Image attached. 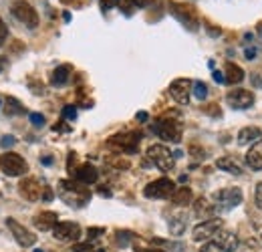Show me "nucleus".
Returning a JSON list of instances; mask_svg holds the SVG:
<instances>
[{"label": "nucleus", "mask_w": 262, "mask_h": 252, "mask_svg": "<svg viewBox=\"0 0 262 252\" xmlns=\"http://www.w3.org/2000/svg\"><path fill=\"white\" fill-rule=\"evenodd\" d=\"M59 196L65 200L69 206H85L91 198L89 188H85V184L81 182H71V180H61L59 182Z\"/></svg>", "instance_id": "f257e3e1"}, {"label": "nucleus", "mask_w": 262, "mask_h": 252, "mask_svg": "<svg viewBox=\"0 0 262 252\" xmlns=\"http://www.w3.org/2000/svg\"><path fill=\"white\" fill-rule=\"evenodd\" d=\"M0 170L10 176V178H16V176H25L29 172V163L27 159L14 152H6L0 156Z\"/></svg>", "instance_id": "f03ea898"}, {"label": "nucleus", "mask_w": 262, "mask_h": 252, "mask_svg": "<svg viewBox=\"0 0 262 252\" xmlns=\"http://www.w3.org/2000/svg\"><path fill=\"white\" fill-rule=\"evenodd\" d=\"M242 192L238 188H226V190H220L214 194V200H216V210L220 212H228L232 208L240 206L242 204Z\"/></svg>", "instance_id": "7ed1b4c3"}, {"label": "nucleus", "mask_w": 262, "mask_h": 252, "mask_svg": "<svg viewBox=\"0 0 262 252\" xmlns=\"http://www.w3.org/2000/svg\"><path fill=\"white\" fill-rule=\"evenodd\" d=\"M10 10H12V16H14L16 20H20L25 27H29V29H36V27H38V12L34 10L29 2L18 0V2L12 4Z\"/></svg>", "instance_id": "20e7f679"}, {"label": "nucleus", "mask_w": 262, "mask_h": 252, "mask_svg": "<svg viewBox=\"0 0 262 252\" xmlns=\"http://www.w3.org/2000/svg\"><path fill=\"white\" fill-rule=\"evenodd\" d=\"M147 158L149 161L156 165V167H160L162 172H171L173 170V163H176V159L171 156V152L165 148V145H151L149 150H147Z\"/></svg>", "instance_id": "39448f33"}, {"label": "nucleus", "mask_w": 262, "mask_h": 252, "mask_svg": "<svg viewBox=\"0 0 262 252\" xmlns=\"http://www.w3.org/2000/svg\"><path fill=\"white\" fill-rule=\"evenodd\" d=\"M169 10L171 14L190 31H198V16L196 10L188 4H182V2H169Z\"/></svg>", "instance_id": "423d86ee"}, {"label": "nucleus", "mask_w": 262, "mask_h": 252, "mask_svg": "<svg viewBox=\"0 0 262 252\" xmlns=\"http://www.w3.org/2000/svg\"><path fill=\"white\" fill-rule=\"evenodd\" d=\"M173 192H176V184L169 178H160V180H156V182L145 186L143 196L151 198V200H164V198H171Z\"/></svg>", "instance_id": "0eeeda50"}, {"label": "nucleus", "mask_w": 262, "mask_h": 252, "mask_svg": "<svg viewBox=\"0 0 262 252\" xmlns=\"http://www.w3.org/2000/svg\"><path fill=\"white\" fill-rule=\"evenodd\" d=\"M156 135H160L165 141H173V143H180L182 141V123L180 121H171V119H160L156 125H154Z\"/></svg>", "instance_id": "6e6552de"}, {"label": "nucleus", "mask_w": 262, "mask_h": 252, "mask_svg": "<svg viewBox=\"0 0 262 252\" xmlns=\"http://www.w3.org/2000/svg\"><path fill=\"white\" fill-rule=\"evenodd\" d=\"M6 226L10 228L14 240H16L23 248H29V246H33L34 242H36V236H34L33 232H31L29 228H25L23 224H18L14 218H6Z\"/></svg>", "instance_id": "1a4fd4ad"}, {"label": "nucleus", "mask_w": 262, "mask_h": 252, "mask_svg": "<svg viewBox=\"0 0 262 252\" xmlns=\"http://www.w3.org/2000/svg\"><path fill=\"white\" fill-rule=\"evenodd\" d=\"M220 230H222V220H218V218H210V220H204L202 224H198L196 228H194V232H192V236H194L196 242H202V240H210V238H214Z\"/></svg>", "instance_id": "9d476101"}, {"label": "nucleus", "mask_w": 262, "mask_h": 252, "mask_svg": "<svg viewBox=\"0 0 262 252\" xmlns=\"http://www.w3.org/2000/svg\"><path fill=\"white\" fill-rule=\"evenodd\" d=\"M194 83L190 79H176L169 85V95L176 99V103L180 105H188L190 103V95H192Z\"/></svg>", "instance_id": "9b49d317"}, {"label": "nucleus", "mask_w": 262, "mask_h": 252, "mask_svg": "<svg viewBox=\"0 0 262 252\" xmlns=\"http://www.w3.org/2000/svg\"><path fill=\"white\" fill-rule=\"evenodd\" d=\"M109 145L119 150V152H127V154H135L137 145H139V133H121V135H113L109 139Z\"/></svg>", "instance_id": "f8f14e48"}, {"label": "nucleus", "mask_w": 262, "mask_h": 252, "mask_svg": "<svg viewBox=\"0 0 262 252\" xmlns=\"http://www.w3.org/2000/svg\"><path fill=\"white\" fill-rule=\"evenodd\" d=\"M53 236L61 242H71V240H77L81 236V228L75 222H59L53 228Z\"/></svg>", "instance_id": "ddd939ff"}, {"label": "nucleus", "mask_w": 262, "mask_h": 252, "mask_svg": "<svg viewBox=\"0 0 262 252\" xmlns=\"http://www.w3.org/2000/svg\"><path fill=\"white\" fill-rule=\"evenodd\" d=\"M226 101L234 109H248L254 103V93L248 89H234L226 95Z\"/></svg>", "instance_id": "4468645a"}, {"label": "nucleus", "mask_w": 262, "mask_h": 252, "mask_svg": "<svg viewBox=\"0 0 262 252\" xmlns=\"http://www.w3.org/2000/svg\"><path fill=\"white\" fill-rule=\"evenodd\" d=\"M42 186L38 184V180H34V178H25L20 184H18V192H20V196L23 198H27V200H31V202H36L38 198H40V194H42Z\"/></svg>", "instance_id": "2eb2a0df"}, {"label": "nucleus", "mask_w": 262, "mask_h": 252, "mask_svg": "<svg viewBox=\"0 0 262 252\" xmlns=\"http://www.w3.org/2000/svg\"><path fill=\"white\" fill-rule=\"evenodd\" d=\"M73 176H75L77 182H81V184H85V186H91V184H95V182L99 180V172L91 165V163H83V165H79V167L73 172Z\"/></svg>", "instance_id": "dca6fc26"}, {"label": "nucleus", "mask_w": 262, "mask_h": 252, "mask_svg": "<svg viewBox=\"0 0 262 252\" xmlns=\"http://www.w3.org/2000/svg\"><path fill=\"white\" fill-rule=\"evenodd\" d=\"M246 163H248V167H252V170H262V137L260 139H256L254 143H252V148L248 150V154H246Z\"/></svg>", "instance_id": "f3484780"}, {"label": "nucleus", "mask_w": 262, "mask_h": 252, "mask_svg": "<svg viewBox=\"0 0 262 252\" xmlns=\"http://www.w3.org/2000/svg\"><path fill=\"white\" fill-rule=\"evenodd\" d=\"M59 224V216L55 214V212H51V210H47V212H40V214H36L34 216V226L38 228V230H53L55 226Z\"/></svg>", "instance_id": "a211bd4d"}, {"label": "nucleus", "mask_w": 262, "mask_h": 252, "mask_svg": "<svg viewBox=\"0 0 262 252\" xmlns=\"http://www.w3.org/2000/svg\"><path fill=\"white\" fill-rule=\"evenodd\" d=\"M214 240H216L226 252L236 250V246H238V236H236L234 232H226V230H220V232L214 236Z\"/></svg>", "instance_id": "6ab92c4d"}, {"label": "nucleus", "mask_w": 262, "mask_h": 252, "mask_svg": "<svg viewBox=\"0 0 262 252\" xmlns=\"http://www.w3.org/2000/svg\"><path fill=\"white\" fill-rule=\"evenodd\" d=\"M216 165H218L220 170L228 172V174H234V176H242V165H240V161H238L236 158H232V156L220 158L218 161H216Z\"/></svg>", "instance_id": "aec40b11"}, {"label": "nucleus", "mask_w": 262, "mask_h": 252, "mask_svg": "<svg viewBox=\"0 0 262 252\" xmlns=\"http://www.w3.org/2000/svg\"><path fill=\"white\" fill-rule=\"evenodd\" d=\"M71 67L69 65H61V67H57L55 71H53V77H51V83L55 85V87H63L69 83V79H71Z\"/></svg>", "instance_id": "412c9836"}, {"label": "nucleus", "mask_w": 262, "mask_h": 252, "mask_svg": "<svg viewBox=\"0 0 262 252\" xmlns=\"http://www.w3.org/2000/svg\"><path fill=\"white\" fill-rule=\"evenodd\" d=\"M224 75H226V83L228 85H238L244 81V71L242 67L234 63H226V69H224Z\"/></svg>", "instance_id": "4be33fe9"}, {"label": "nucleus", "mask_w": 262, "mask_h": 252, "mask_svg": "<svg viewBox=\"0 0 262 252\" xmlns=\"http://www.w3.org/2000/svg\"><path fill=\"white\" fill-rule=\"evenodd\" d=\"M262 137V129L258 127H244L240 133H238V143L240 145H246V143H254L256 139H260Z\"/></svg>", "instance_id": "5701e85b"}, {"label": "nucleus", "mask_w": 262, "mask_h": 252, "mask_svg": "<svg viewBox=\"0 0 262 252\" xmlns=\"http://www.w3.org/2000/svg\"><path fill=\"white\" fill-rule=\"evenodd\" d=\"M171 202L176 206H186L192 202V190L190 188H176V192L171 194Z\"/></svg>", "instance_id": "b1692460"}, {"label": "nucleus", "mask_w": 262, "mask_h": 252, "mask_svg": "<svg viewBox=\"0 0 262 252\" xmlns=\"http://www.w3.org/2000/svg\"><path fill=\"white\" fill-rule=\"evenodd\" d=\"M4 111H6V115H23L27 109H25V105L18 101V99H14V97H6V101H4Z\"/></svg>", "instance_id": "393cba45"}, {"label": "nucleus", "mask_w": 262, "mask_h": 252, "mask_svg": "<svg viewBox=\"0 0 262 252\" xmlns=\"http://www.w3.org/2000/svg\"><path fill=\"white\" fill-rule=\"evenodd\" d=\"M214 212H216V206H210V204H208V200H198L196 202V214L198 216H202V214H204V216H206V220H210L208 216H212Z\"/></svg>", "instance_id": "a878e982"}, {"label": "nucleus", "mask_w": 262, "mask_h": 252, "mask_svg": "<svg viewBox=\"0 0 262 252\" xmlns=\"http://www.w3.org/2000/svg\"><path fill=\"white\" fill-rule=\"evenodd\" d=\"M184 228H186V218H182V216H178V218H173V220L169 222V230H171V234H182Z\"/></svg>", "instance_id": "bb28decb"}, {"label": "nucleus", "mask_w": 262, "mask_h": 252, "mask_svg": "<svg viewBox=\"0 0 262 252\" xmlns=\"http://www.w3.org/2000/svg\"><path fill=\"white\" fill-rule=\"evenodd\" d=\"M192 89H194V95H196V99H200V101H204V99L208 97V87H206V83H202V81H196Z\"/></svg>", "instance_id": "cd10ccee"}, {"label": "nucleus", "mask_w": 262, "mask_h": 252, "mask_svg": "<svg viewBox=\"0 0 262 252\" xmlns=\"http://www.w3.org/2000/svg\"><path fill=\"white\" fill-rule=\"evenodd\" d=\"M200 252H226V250H224V248H222V246L212 238L210 242H206V244L200 248Z\"/></svg>", "instance_id": "c85d7f7f"}, {"label": "nucleus", "mask_w": 262, "mask_h": 252, "mask_svg": "<svg viewBox=\"0 0 262 252\" xmlns=\"http://www.w3.org/2000/svg\"><path fill=\"white\" fill-rule=\"evenodd\" d=\"M133 236L135 234H131V232H117V244L119 246H127L131 240H133Z\"/></svg>", "instance_id": "c756f323"}, {"label": "nucleus", "mask_w": 262, "mask_h": 252, "mask_svg": "<svg viewBox=\"0 0 262 252\" xmlns=\"http://www.w3.org/2000/svg\"><path fill=\"white\" fill-rule=\"evenodd\" d=\"M63 117L69 119V121H75L77 119V109L73 105H67L65 109H63Z\"/></svg>", "instance_id": "7c9ffc66"}, {"label": "nucleus", "mask_w": 262, "mask_h": 252, "mask_svg": "<svg viewBox=\"0 0 262 252\" xmlns=\"http://www.w3.org/2000/svg\"><path fill=\"white\" fill-rule=\"evenodd\" d=\"M29 117H31V123H33L34 127L45 125V115H40V113H31Z\"/></svg>", "instance_id": "2f4dec72"}, {"label": "nucleus", "mask_w": 262, "mask_h": 252, "mask_svg": "<svg viewBox=\"0 0 262 252\" xmlns=\"http://www.w3.org/2000/svg\"><path fill=\"white\" fill-rule=\"evenodd\" d=\"M73 252H93V244L91 242H83V244H75Z\"/></svg>", "instance_id": "473e14b6"}, {"label": "nucleus", "mask_w": 262, "mask_h": 252, "mask_svg": "<svg viewBox=\"0 0 262 252\" xmlns=\"http://www.w3.org/2000/svg\"><path fill=\"white\" fill-rule=\"evenodd\" d=\"M14 143H16V139H14L12 135H4V137H2V141H0V145H2V148H12Z\"/></svg>", "instance_id": "72a5a7b5"}, {"label": "nucleus", "mask_w": 262, "mask_h": 252, "mask_svg": "<svg viewBox=\"0 0 262 252\" xmlns=\"http://www.w3.org/2000/svg\"><path fill=\"white\" fill-rule=\"evenodd\" d=\"M117 4H121V0H101V8L103 10H109V8L117 6Z\"/></svg>", "instance_id": "f704fd0d"}, {"label": "nucleus", "mask_w": 262, "mask_h": 252, "mask_svg": "<svg viewBox=\"0 0 262 252\" xmlns=\"http://www.w3.org/2000/svg\"><path fill=\"white\" fill-rule=\"evenodd\" d=\"M6 36H8V29H6V25H4L2 18H0V47L6 43Z\"/></svg>", "instance_id": "c9c22d12"}, {"label": "nucleus", "mask_w": 262, "mask_h": 252, "mask_svg": "<svg viewBox=\"0 0 262 252\" xmlns=\"http://www.w3.org/2000/svg\"><path fill=\"white\" fill-rule=\"evenodd\" d=\"M103 232H105V228H89V230H87L89 238H99Z\"/></svg>", "instance_id": "e433bc0d"}, {"label": "nucleus", "mask_w": 262, "mask_h": 252, "mask_svg": "<svg viewBox=\"0 0 262 252\" xmlns=\"http://www.w3.org/2000/svg\"><path fill=\"white\" fill-rule=\"evenodd\" d=\"M244 55H246V59H250V61H252V59L258 55V49H256V47H252V49H246V51H244Z\"/></svg>", "instance_id": "4c0bfd02"}, {"label": "nucleus", "mask_w": 262, "mask_h": 252, "mask_svg": "<svg viewBox=\"0 0 262 252\" xmlns=\"http://www.w3.org/2000/svg\"><path fill=\"white\" fill-rule=\"evenodd\" d=\"M256 206L262 210V182L256 186Z\"/></svg>", "instance_id": "58836bf2"}, {"label": "nucleus", "mask_w": 262, "mask_h": 252, "mask_svg": "<svg viewBox=\"0 0 262 252\" xmlns=\"http://www.w3.org/2000/svg\"><path fill=\"white\" fill-rule=\"evenodd\" d=\"M131 6H135V8H145L147 4H149V0H129Z\"/></svg>", "instance_id": "ea45409f"}, {"label": "nucleus", "mask_w": 262, "mask_h": 252, "mask_svg": "<svg viewBox=\"0 0 262 252\" xmlns=\"http://www.w3.org/2000/svg\"><path fill=\"white\" fill-rule=\"evenodd\" d=\"M214 81H218V83H226V77H224V73H220V71H214Z\"/></svg>", "instance_id": "a19ab883"}, {"label": "nucleus", "mask_w": 262, "mask_h": 252, "mask_svg": "<svg viewBox=\"0 0 262 252\" xmlns=\"http://www.w3.org/2000/svg\"><path fill=\"white\" fill-rule=\"evenodd\" d=\"M135 117H137V121H147V113L145 111H139Z\"/></svg>", "instance_id": "79ce46f5"}, {"label": "nucleus", "mask_w": 262, "mask_h": 252, "mask_svg": "<svg viewBox=\"0 0 262 252\" xmlns=\"http://www.w3.org/2000/svg\"><path fill=\"white\" fill-rule=\"evenodd\" d=\"M6 67H8V61H6V57H0V73H2Z\"/></svg>", "instance_id": "37998d69"}, {"label": "nucleus", "mask_w": 262, "mask_h": 252, "mask_svg": "<svg viewBox=\"0 0 262 252\" xmlns=\"http://www.w3.org/2000/svg\"><path fill=\"white\" fill-rule=\"evenodd\" d=\"M42 163H47V165H49V163H53V158H45L42 159Z\"/></svg>", "instance_id": "c03bdc74"}, {"label": "nucleus", "mask_w": 262, "mask_h": 252, "mask_svg": "<svg viewBox=\"0 0 262 252\" xmlns=\"http://www.w3.org/2000/svg\"><path fill=\"white\" fill-rule=\"evenodd\" d=\"M137 252H165V250H154V248L149 250V248H147V250H137Z\"/></svg>", "instance_id": "a18cd8bd"}, {"label": "nucleus", "mask_w": 262, "mask_h": 252, "mask_svg": "<svg viewBox=\"0 0 262 252\" xmlns=\"http://www.w3.org/2000/svg\"><path fill=\"white\" fill-rule=\"evenodd\" d=\"M258 32H262V23L258 25Z\"/></svg>", "instance_id": "49530a36"}, {"label": "nucleus", "mask_w": 262, "mask_h": 252, "mask_svg": "<svg viewBox=\"0 0 262 252\" xmlns=\"http://www.w3.org/2000/svg\"><path fill=\"white\" fill-rule=\"evenodd\" d=\"M34 252H45V250H34Z\"/></svg>", "instance_id": "de8ad7c7"}]
</instances>
